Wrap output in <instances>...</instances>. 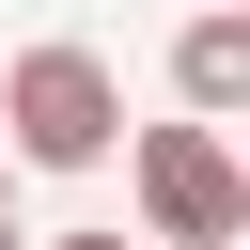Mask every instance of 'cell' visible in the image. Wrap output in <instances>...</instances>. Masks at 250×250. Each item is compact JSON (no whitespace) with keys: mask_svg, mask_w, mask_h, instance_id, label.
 <instances>
[{"mask_svg":"<svg viewBox=\"0 0 250 250\" xmlns=\"http://www.w3.org/2000/svg\"><path fill=\"white\" fill-rule=\"evenodd\" d=\"M0 156L16 172H109L125 156V78L78 47V31H47V47H16V78H0Z\"/></svg>","mask_w":250,"mask_h":250,"instance_id":"obj_1","label":"cell"},{"mask_svg":"<svg viewBox=\"0 0 250 250\" xmlns=\"http://www.w3.org/2000/svg\"><path fill=\"white\" fill-rule=\"evenodd\" d=\"M141 219H156V250H234L250 234V172H234V141L188 109V125H141Z\"/></svg>","mask_w":250,"mask_h":250,"instance_id":"obj_2","label":"cell"},{"mask_svg":"<svg viewBox=\"0 0 250 250\" xmlns=\"http://www.w3.org/2000/svg\"><path fill=\"white\" fill-rule=\"evenodd\" d=\"M172 94H188L203 125H234V109H250V16H234V0L172 31Z\"/></svg>","mask_w":250,"mask_h":250,"instance_id":"obj_3","label":"cell"},{"mask_svg":"<svg viewBox=\"0 0 250 250\" xmlns=\"http://www.w3.org/2000/svg\"><path fill=\"white\" fill-rule=\"evenodd\" d=\"M47 250H125V234H47Z\"/></svg>","mask_w":250,"mask_h":250,"instance_id":"obj_4","label":"cell"},{"mask_svg":"<svg viewBox=\"0 0 250 250\" xmlns=\"http://www.w3.org/2000/svg\"><path fill=\"white\" fill-rule=\"evenodd\" d=\"M0 219H16V156H0Z\"/></svg>","mask_w":250,"mask_h":250,"instance_id":"obj_5","label":"cell"},{"mask_svg":"<svg viewBox=\"0 0 250 250\" xmlns=\"http://www.w3.org/2000/svg\"><path fill=\"white\" fill-rule=\"evenodd\" d=\"M0 250H31V234H16V219H0Z\"/></svg>","mask_w":250,"mask_h":250,"instance_id":"obj_6","label":"cell"}]
</instances>
